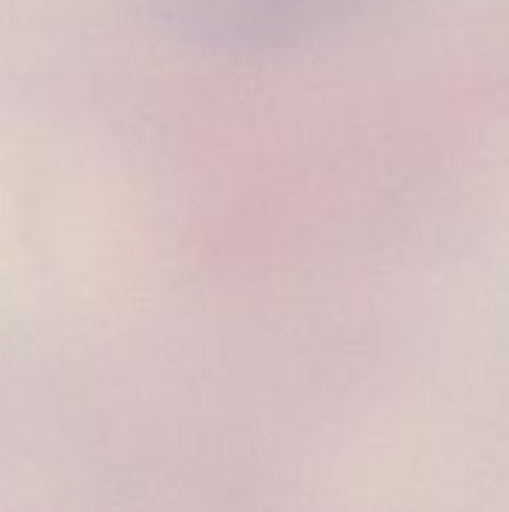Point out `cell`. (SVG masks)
Wrapping results in <instances>:
<instances>
[{"label":"cell","instance_id":"6da1fadb","mask_svg":"<svg viewBox=\"0 0 509 512\" xmlns=\"http://www.w3.org/2000/svg\"><path fill=\"white\" fill-rule=\"evenodd\" d=\"M345 0H165L174 30L216 42H273L303 33Z\"/></svg>","mask_w":509,"mask_h":512}]
</instances>
